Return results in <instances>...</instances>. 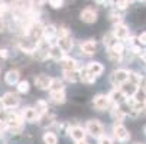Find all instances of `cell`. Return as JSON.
Masks as SVG:
<instances>
[{
    "label": "cell",
    "mask_w": 146,
    "mask_h": 144,
    "mask_svg": "<svg viewBox=\"0 0 146 144\" xmlns=\"http://www.w3.org/2000/svg\"><path fill=\"white\" fill-rule=\"evenodd\" d=\"M86 130L87 134H90L94 138H98L100 135L104 134V126L100 120H88L86 124Z\"/></svg>",
    "instance_id": "1"
},
{
    "label": "cell",
    "mask_w": 146,
    "mask_h": 144,
    "mask_svg": "<svg viewBox=\"0 0 146 144\" xmlns=\"http://www.w3.org/2000/svg\"><path fill=\"white\" fill-rule=\"evenodd\" d=\"M129 74H130V71H127V69H123V68L116 69L110 76V81L114 85V88H120L124 82H127L129 81Z\"/></svg>",
    "instance_id": "2"
},
{
    "label": "cell",
    "mask_w": 146,
    "mask_h": 144,
    "mask_svg": "<svg viewBox=\"0 0 146 144\" xmlns=\"http://www.w3.org/2000/svg\"><path fill=\"white\" fill-rule=\"evenodd\" d=\"M111 101H110V97L106 95V94H98L93 98V107L97 110V111H106L111 107Z\"/></svg>",
    "instance_id": "3"
},
{
    "label": "cell",
    "mask_w": 146,
    "mask_h": 144,
    "mask_svg": "<svg viewBox=\"0 0 146 144\" xmlns=\"http://www.w3.org/2000/svg\"><path fill=\"white\" fill-rule=\"evenodd\" d=\"M113 134H114L116 140L120 141V143H127L130 140L129 130L124 127L121 122H114V124H113Z\"/></svg>",
    "instance_id": "4"
},
{
    "label": "cell",
    "mask_w": 146,
    "mask_h": 144,
    "mask_svg": "<svg viewBox=\"0 0 146 144\" xmlns=\"http://www.w3.org/2000/svg\"><path fill=\"white\" fill-rule=\"evenodd\" d=\"M2 101H3V105L6 110H12V108H17L19 104H20V98L16 92H6L3 97H2Z\"/></svg>",
    "instance_id": "5"
},
{
    "label": "cell",
    "mask_w": 146,
    "mask_h": 144,
    "mask_svg": "<svg viewBox=\"0 0 146 144\" xmlns=\"http://www.w3.org/2000/svg\"><path fill=\"white\" fill-rule=\"evenodd\" d=\"M111 32H113V35L116 36V39H117V40H121V42L127 40V37L130 36V33H129V28L124 25V23H116Z\"/></svg>",
    "instance_id": "6"
},
{
    "label": "cell",
    "mask_w": 146,
    "mask_h": 144,
    "mask_svg": "<svg viewBox=\"0 0 146 144\" xmlns=\"http://www.w3.org/2000/svg\"><path fill=\"white\" fill-rule=\"evenodd\" d=\"M97 12L93 9V7H86V9H82L81 13H80V19L82 20L84 23L87 25H91V23H96L97 22Z\"/></svg>",
    "instance_id": "7"
},
{
    "label": "cell",
    "mask_w": 146,
    "mask_h": 144,
    "mask_svg": "<svg viewBox=\"0 0 146 144\" xmlns=\"http://www.w3.org/2000/svg\"><path fill=\"white\" fill-rule=\"evenodd\" d=\"M80 51H81L82 55H86V56H93L97 52V43H96V40L88 39V40L81 42L80 43Z\"/></svg>",
    "instance_id": "8"
},
{
    "label": "cell",
    "mask_w": 146,
    "mask_h": 144,
    "mask_svg": "<svg viewBox=\"0 0 146 144\" xmlns=\"http://www.w3.org/2000/svg\"><path fill=\"white\" fill-rule=\"evenodd\" d=\"M52 79L49 75H45V74H40L38 76H35V85L36 88L42 89V91H48L51 88V84H52Z\"/></svg>",
    "instance_id": "9"
},
{
    "label": "cell",
    "mask_w": 146,
    "mask_h": 144,
    "mask_svg": "<svg viewBox=\"0 0 146 144\" xmlns=\"http://www.w3.org/2000/svg\"><path fill=\"white\" fill-rule=\"evenodd\" d=\"M59 64H61V68L62 71H80V65H78V60L71 58V56H64L61 60H59Z\"/></svg>",
    "instance_id": "10"
},
{
    "label": "cell",
    "mask_w": 146,
    "mask_h": 144,
    "mask_svg": "<svg viewBox=\"0 0 146 144\" xmlns=\"http://www.w3.org/2000/svg\"><path fill=\"white\" fill-rule=\"evenodd\" d=\"M22 115H23V120L28 121V122H39V120H40V114L38 112V110L35 107L23 108Z\"/></svg>",
    "instance_id": "11"
},
{
    "label": "cell",
    "mask_w": 146,
    "mask_h": 144,
    "mask_svg": "<svg viewBox=\"0 0 146 144\" xmlns=\"http://www.w3.org/2000/svg\"><path fill=\"white\" fill-rule=\"evenodd\" d=\"M42 39L48 40L51 45H54L55 40L58 39V28H56L55 25H48V26H45V29H44V37H42Z\"/></svg>",
    "instance_id": "12"
},
{
    "label": "cell",
    "mask_w": 146,
    "mask_h": 144,
    "mask_svg": "<svg viewBox=\"0 0 146 144\" xmlns=\"http://www.w3.org/2000/svg\"><path fill=\"white\" fill-rule=\"evenodd\" d=\"M109 97H110L111 104H116V105H121L123 102H126V99H127V97L124 95V92H123L120 88L111 89L110 94H109Z\"/></svg>",
    "instance_id": "13"
},
{
    "label": "cell",
    "mask_w": 146,
    "mask_h": 144,
    "mask_svg": "<svg viewBox=\"0 0 146 144\" xmlns=\"http://www.w3.org/2000/svg\"><path fill=\"white\" fill-rule=\"evenodd\" d=\"M68 134L71 135V138H72L74 141H81V140H86V137H87V130L82 128V127H80V126H72V127H70Z\"/></svg>",
    "instance_id": "14"
},
{
    "label": "cell",
    "mask_w": 146,
    "mask_h": 144,
    "mask_svg": "<svg viewBox=\"0 0 146 144\" xmlns=\"http://www.w3.org/2000/svg\"><path fill=\"white\" fill-rule=\"evenodd\" d=\"M120 89L124 92V95H126L127 98H130V97L136 95V92L140 89V85L135 84V82H132V81H127V82H124V84L120 87Z\"/></svg>",
    "instance_id": "15"
},
{
    "label": "cell",
    "mask_w": 146,
    "mask_h": 144,
    "mask_svg": "<svg viewBox=\"0 0 146 144\" xmlns=\"http://www.w3.org/2000/svg\"><path fill=\"white\" fill-rule=\"evenodd\" d=\"M110 115H111V118L114 120V122H121L124 118H126L127 114L123 111V108H121L120 105L113 104V107H111V110H110Z\"/></svg>",
    "instance_id": "16"
},
{
    "label": "cell",
    "mask_w": 146,
    "mask_h": 144,
    "mask_svg": "<svg viewBox=\"0 0 146 144\" xmlns=\"http://www.w3.org/2000/svg\"><path fill=\"white\" fill-rule=\"evenodd\" d=\"M64 56H65V52H64V49H62L58 43H54V45L51 46V49H49V58H51V59L59 62V60L64 58Z\"/></svg>",
    "instance_id": "17"
},
{
    "label": "cell",
    "mask_w": 146,
    "mask_h": 144,
    "mask_svg": "<svg viewBox=\"0 0 146 144\" xmlns=\"http://www.w3.org/2000/svg\"><path fill=\"white\" fill-rule=\"evenodd\" d=\"M19 78H20L19 71H17V69H10V71H7L6 75H5V82H6L7 85L13 87V85H16L17 82L20 81Z\"/></svg>",
    "instance_id": "18"
},
{
    "label": "cell",
    "mask_w": 146,
    "mask_h": 144,
    "mask_svg": "<svg viewBox=\"0 0 146 144\" xmlns=\"http://www.w3.org/2000/svg\"><path fill=\"white\" fill-rule=\"evenodd\" d=\"M49 98L55 104H64L67 101V95H65V89L62 91H49Z\"/></svg>",
    "instance_id": "19"
},
{
    "label": "cell",
    "mask_w": 146,
    "mask_h": 144,
    "mask_svg": "<svg viewBox=\"0 0 146 144\" xmlns=\"http://www.w3.org/2000/svg\"><path fill=\"white\" fill-rule=\"evenodd\" d=\"M56 43L64 49V52H70L74 46V42H72V39H71V35L70 36H64V37H58L56 39Z\"/></svg>",
    "instance_id": "20"
},
{
    "label": "cell",
    "mask_w": 146,
    "mask_h": 144,
    "mask_svg": "<svg viewBox=\"0 0 146 144\" xmlns=\"http://www.w3.org/2000/svg\"><path fill=\"white\" fill-rule=\"evenodd\" d=\"M96 75H93L87 68H82L80 69V81L84 82V84H94L96 82Z\"/></svg>",
    "instance_id": "21"
},
{
    "label": "cell",
    "mask_w": 146,
    "mask_h": 144,
    "mask_svg": "<svg viewBox=\"0 0 146 144\" xmlns=\"http://www.w3.org/2000/svg\"><path fill=\"white\" fill-rule=\"evenodd\" d=\"M40 126H44V127H51V126H54L55 122H56V117L54 115V114H49V111L46 112V114H44L42 117H40Z\"/></svg>",
    "instance_id": "22"
},
{
    "label": "cell",
    "mask_w": 146,
    "mask_h": 144,
    "mask_svg": "<svg viewBox=\"0 0 146 144\" xmlns=\"http://www.w3.org/2000/svg\"><path fill=\"white\" fill-rule=\"evenodd\" d=\"M86 68H87L93 75H96V76H100V75L104 72V66H103L100 62H90Z\"/></svg>",
    "instance_id": "23"
},
{
    "label": "cell",
    "mask_w": 146,
    "mask_h": 144,
    "mask_svg": "<svg viewBox=\"0 0 146 144\" xmlns=\"http://www.w3.org/2000/svg\"><path fill=\"white\" fill-rule=\"evenodd\" d=\"M62 74H64V79L68 82L75 84L80 81V71H62Z\"/></svg>",
    "instance_id": "24"
},
{
    "label": "cell",
    "mask_w": 146,
    "mask_h": 144,
    "mask_svg": "<svg viewBox=\"0 0 146 144\" xmlns=\"http://www.w3.org/2000/svg\"><path fill=\"white\" fill-rule=\"evenodd\" d=\"M35 108L38 110V112L40 114V117H42L44 114H46L49 111V107H48V102L45 99H38L36 104H35Z\"/></svg>",
    "instance_id": "25"
},
{
    "label": "cell",
    "mask_w": 146,
    "mask_h": 144,
    "mask_svg": "<svg viewBox=\"0 0 146 144\" xmlns=\"http://www.w3.org/2000/svg\"><path fill=\"white\" fill-rule=\"evenodd\" d=\"M117 42V39H116V36L113 35V32H110V33H106L103 36V43H104V46H106L107 49H110L114 43Z\"/></svg>",
    "instance_id": "26"
},
{
    "label": "cell",
    "mask_w": 146,
    "mask_h": 144,
    "mask_svg": "<svg viewBox=\"0 0 146 144\" xmlns=\"http://www.w3.org/2000/svg\"><path fill=\"white\" fill-rule=\"evenodd\" d=\"M42 140H44L45 144H58V137H56V134L52 133V131H46V133L44 134Z\"/></svg>",
    "instance_id": "27"
},
{
    "label": "cell",
    "mask_w": 146,
    "mask_h": 144,
    "mask_svg": "<svg viewBox=\"0 0 146 144\" xmlns=\"http://www.w3.org/2000/svg\"><path fill=\"white\" fill-rule=\"evenodd\" d=\"M62 89H65L64 81L59 79V78H54V79H52V84H51L49 91H62Z\"/></svg>",
    "instance_id": "28"
},
{
    "label": "cell",
    "mask_w": 146,
    "mask_h": 144,
    "mask_svg": "<svg viewBox=\"0 0 146 144\" xmlns=\"http://www.w3.org/2000/svg\"><path fill=\"white\" fill-rule=\"evenodd\" d=\"M16 89H17L19 94H28L29 89H31V85H29L28 81H19L16 84Z\"/></svg>",
    "instance_id": "29"
},
{
    "label": "cell",
    "mask_w": 146,
    "mask_h": 144,
    "mask_svg": "<svg viewBox=\"0 0 146 144\" xmlns=\"http://www.w3.org/2000/svg\"><path fill=\"white\" fill-rule=\"evenodd\" d=\"M109 19H110V22H113V23L116 25V23H121L123 16H121V13L119 12V9H116V10H113V12L109 13Z\"/></svg>",
    "instance_id": "30"
},
{
    "label": "cell",
    "mask_w": 146,
    "mask_h": 144,
    "mask_svg": "<svg viewBox=\"0 0 146 144\" xmlns=\"http://www.w3.org/2000/svg\"><path fill=\"white\" fill-rule=\"evenodd\" d=\"M110 51L119 53V55H124V51H126V46H124V42H121V40H117V42L110 48Z\"/></svg>",
    "instance_id": "31"
},
{
    "label": "cell",
    "mask_w": 146,
    "mask_h": 144,
    "mask_svg": "<svg viewBox=\"0 0 146 144\" xmlns=\"http://www.w3.org/2000/svg\"><path fill=\"white\" fill-rule=\"evenodd\" d=\"M10 10H12V6H10V5H7V3H5V2L0 3V17H2V19H5V17L10 13Z\"/></svg>",
    "instance_id": "32"
},
{
    "label": "cell",
    "mask_w": 146,
    "mask_h": 144,
    "mask_svg": "<svg viewBox=\"0 0 146 144\" xmlns=\"http://www.w3.org/2000/svg\"><path fill=\"white\" fill-rule=\"evenodd\" d=\"M129 81H132V82H135V84L140 85V82L143 81V76H142L140 74L135 72V71H130V74H129Z\"/></svg>",
    "instance_id": "33"
},
{
    "label": "cell",
    "mask_w": 146,
    "mask_h": 144,
    "mask_svg": "<svg viewBox=\"0 0 146 144\" xmlns=\"http://www.w3.org/2000/svg\"><path fill=\"white\" fill-rule=\"evenodd\" d=\"M97 144H114V141L111 140V137L106 135V134H103L97 138Z\"/></svg>",
    "instance_id": "34"
},
{
    "label": "cell",
    "mask_w": 146,
    "mask_h": 144,
    "mask_svg": "<svg viewBox=\"0 0 146 144\" xmlns=\"http://www.w3.org/2000/svg\"><path fill=\"white\" fill-rule=\"evenodd\" d=\"M70 29L67 26H59L58 28V37H64V36H70Z\"/></svg>",
    "instance_id": "35"
},
{
    "label": "cell",
    "mask_w": 146,
    "mask_h": 144,
    "mask_svg": "<svg viewBox=\"0 0 146 144\" xmlns=\"http://www.w3.org/2000/svg\"><path fill=\"white\" fill-rule=\"evenodd\" d=\"M64 5V0H49V6L54 9H61Z\"/></svg>",
    "instance_id": "36"
},
{
    "label": "cell",
    "mask_w": 146,
    "mask_h": 144,
    "mask_svg": "<svg viewBox=\"0 0 146 144\" xmlns=\"http://www.w3.org/2000/svg\"><path fill=\"white\" fill-rule=\"evenodd\" d=\"M142 52H143V51H142V48H140L139 43H137V45L135 43V45L130 46V53H133V55H142Z\"/></svg>",
    "instance_id": "37"
},
{
    "label": "cell",
    "mask_w": 146,
    "mask_h": 144,
    "mask_svg": "<svg viewBox=\"0 0 146 144\" xmlns=\"http://www.w3.org/2000/svg\"><path fill=\"white\" fill-rule=\"evenodd\" d=\"M137 43L142 45V46H146V32H143V33L139 35V37H137Z\"/></svg>",
    "instance_id": "38"
},
{
    "label": "cell",
    "mask_w": 146,
    "mask_h": 144,
    "mask_svg": "<svg viewBox=\"0 0 146 144\" xmlns=\"http://www.w3.org/2000/svg\"><path fill=\"white\" fill-rule=\"evenodd\" d=\"M10 53L6 48H0V59H9Z\"/></svg>",
    "instance_id": "39"
},
{
    "label": "cell",
    "mask_w": 146,
    "mask_h": 144,
    "mask_svg": "<svg viewBox=\"0 0 146 144\" xmlns=\"http://www.w3.org/2000/svg\"><path fill=\"white\" fill-rule=\"evenodd\" d=\"M140 89L146 94V78H143V81L140 82Z\"/></svg>",
    "instance_id": "40"
},
{
    "label": "cell",
    "mask_w": 146,
    "mask_h": 144,
    "mask_svg": "<svg viewBox=\"0 0 146 144\" xmlns=\"http://www.w3.org/2000/svg\"><path fill=\"white\" fill-rule=\"evenodd\" d=\"M75 144H88L87 140H81V141H75Z\"/></svg>",
    "instance_id": "41"
},
{
    "label": "cell",
    "mask_w": 146,
    "mask_h": 144,
    "mask_svg": "<svg viewBox=\"0 0 146 144\" xmlns=\"http://www.w3.org/2000/svg\"><path fill=\"white\" fill-rule=\"evenodd\" d=\"M143 131H145V134H146V127H145V128H143Z\"/></svg>",
    "instance_id": "42"
}]
</instances>
